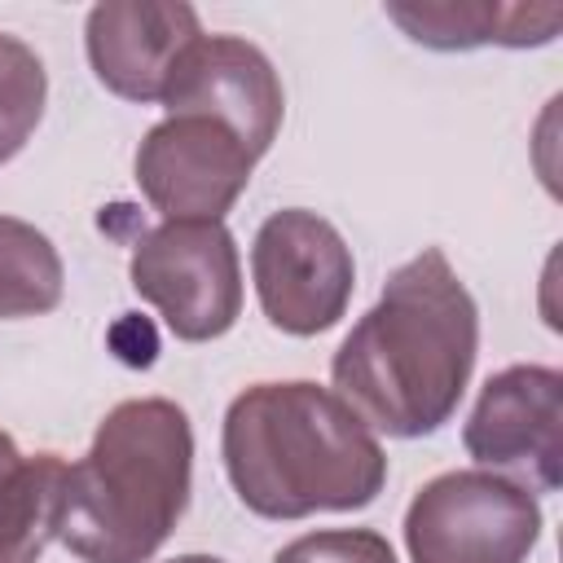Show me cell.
<instances>
[{"instance_id": "obj_14", "label": "cell", "mask_w": 563, "mask_h": 563, "mask_svg": "<svg viewBox=\"0 0 563 563\" xmlns=\"http://www.w3.org/2000/svg\"><path fill=\"white\" fill-rule=\"evenodd\" d=\"M48 75L31 44L0 31V167L31 141L44 119Z\"/></svg>"}, {"instance_id": "obj_16", "label": "cell", "mask_w": 563, "mask_h": 563, "mask_svg": "<svg viewBox=\"0 0 563 563\" xmlns=\"http://www.w3.org/2000/svg\"><path fill=\"white\" fill-rule=\"evenodd\" d=\"M167 563H224V559H216V554H176Z\"/></svg>"}, {"instance_id": "obj_13", "label": "cell", "mask_w": 563, "mask_h": 563, "mask_svg": "<svg viewBox=\"0 0 563 563\" xmlns=\"http://www.w3.org/2000/svg\"><path fill=\"white\" fill-rule=\"evenodd\" d=\"M62 286L66 268L53 238L18 216H0V321L53 312Z\"/></svg>"}, {"instance_id": "obj_12", "label": "cell", "mask_w": 563, "mask_h": 563, "mask_svg": "<svg viewBox=\"0 0 563 563\" xmlns=\"http://www.w3.org/2000/svg\"><path fill=\"white\" fill-rule=\"evenodd\" d=\"M66 462L57 453H22L0 431V563H40L62 523Z\"/></svg>"}, {"instance_id": "obj_4", "label": "cell", "mask_w": 563, "mask_h": 563, "mask_svg": "<svg viewBox=\"0 0 563 563\" xmlns=\"http://www.w3.org/2000/svg\"><path fill=\"white\" fill-rule=\"evenodd\" d=\"M128 277L180 343H211L242 317V260L224 220H163L136 238Z\"/></svg>"}, {"instance_id": "obj_7", "label": "cell", "mask_w": 563, "mask_h": 563, "mask_svg": "<svg viewBox=\"0 0 563 563\" xmlns=\"http://www.w3.org/2000/svg\"><path fill=\"white\" fill-rule=\"evenodd\" d=\"M466 453L528 493L563 479V374L554 365H506L484 387L462 427Z\"/></svg>"}, {"instance_id": "obj_15", "label": "cell", "mask_w": 563, "mask_h": 563, "mask_svg": "<svg viewBox=\"0 0 563 563\" xmlns=\"http://www.w3.org/2000/svg\"><path fill=\"white\" fill-rule=\"evenodd\" d=\"M273 563H396V550L374 528H321L282 545Z\"/></svg>"}, {"instance_id": "obj_3", "label": "cell", "mask_w": 563, "mask_h": 563, "mask_svg": "<svg viewBox=\"0 0 563 563\" xmlns=\"http://www.w3.org/2000/svg\"><path fill=\"white\" fill-rule=\"evenodd\" d=\"M194 484V427L176 400L114 405L66 466L57 541L84 563H150L176 532Z\"/></svg>"}, {"instance_id": "obj_11", "label": "cell", "mask_w": 563, "mask_h": 563, "mask_svg": "<svg viewBox=\"0 0 563 563\" xmlns=\"http://www.w3.org/2000/svg\"><path fill=\"white\" fill-rule=\"evenodd\" d=\"M383 13L413 40L440 53L453 48H537L563 26L559 4H501V0H391Z\"/></svg>"}, {"instance_id": "obj_8", "label": "cell", "mask_w": 563, "mask_h": 563, "mask_svg": "<svg viewBox=\"0 0 563 563\" xmlns=\"http://www.w3.org/2000/svg\"><path fill=\"white\" fill-rule=\"evenodd\" d=\"M136 189L163 220H224L255 172V154L207 114H167L132 158Z\"/></svg>"}, {"instance_id": "obj_6", "label": "cell", "mask_w": 563, "mask_h": 563, "mask_svg": "<svg viewBox=\"0 0 563 563\" xmlns=\"http://www.w3.org/2000/svg\"><path fill=\"white\" fill-rule=\"evenodd\" d=\"M251 277L268 325L295 339L339 325L356 290L352 246L308 207H282L255 229Z\"/></svg>"}, {"instance_id": "obj_9", "label": "cell", "mask_w": 563, "mask_h": 563, "mask_svg": "<svg viewBox=\"0 0 563 563\" xmlns=\"http://www.w3.org/2000/svg\"><path fill=\"white\" fill-rule=\"evenodd\" d=\"M167 114H207L238 132V141L264 158L277 141L286 92L273 70V62L238 35H198L180 62L172 66V79L158 101Z\"/></svg>"}, {"instance_id": "obj_2", "label": "cell", "mask_w": 563, "mask_h": 563, "mask_svg": "<svg viewBox=\"0 0 563 563\" xmlns=\"http://www.w3.org/2000/svg\"><path fill=\"white\" fill-rule=\"evenodd\" d=\"M220 457L260 519L361 510L387 484V453L361 413L321 383H251L224 409Z\"/></svg>"}, {"instance_id": "obj_10", "label": "cell", "mask_w": 563, "mask_h": 563, "mask_svg": "<svg viewBox=\"0 0 563 563\" xmlns=\"http://www.w3.org/2000/svg\"><path fill=\"white\" fill-rule=\"evenodd\" d=\"M202 35L185 0H101L88 9L84 48L92 75L123 101H163L172 66Z\"/></svg>"}, {"instance_id": "obj_5", "label": "cell", "mask_w": 563, "mask_h": 563, "mask_svg": "<svg viewBox=\"0 0 563 563\" xmlns=\"http://www.w3.org/2000/svg\"><path fill=\"white\" fill-rule=\"evenodd\" d=\"M541 541V501L497 471H444L405 510L413 563H528Z\"/></svg>"}, {"instance_id": "obj_1", "label": "cell", "mask_w": 563, "mask_h": 563, "mask_svg": "<svg viewBox=\"0 0 563 563\" xmlns=\"http://www.w3.org/2000/svg\"><path fill=\"white\" fill-rule=\"evenodd\" d=\"M479 356V308L440 246L400 264L378 303L347 330L330 361L343 396L369 431L418 440L440 431Z\"/></svg>"}]
</instances>
